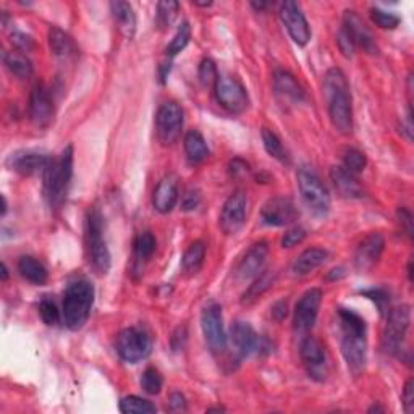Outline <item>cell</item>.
<instances>
[{"label": "cell", "instance_id": "57", "mask_svg": "<svg viewBox=\"0 0 414 414\" xmlns=\"http://www.w3.org/2000/svg\"><path fill=\"white\" fill-rule=\"evenodd\" d=\"M9 279V269H7V265H5V262H2V280L5 282Z\"/></svg>", "mask_w": 414, "mask_h": 414}, {"label": "cell", "instance_id": "1", "mask_svg": "<svg viewBox=\"0 0 414 414\" xmlns=\"http://www.w3.org/2000/svg\"><path fill=\"white\" fill-rule=\"evenodd\" d=\"M324 96L327 99L329 117L340 134L353 133V105L350 85L340 68H330L324 78Z\"/></svg>", "mask_w": 414, "mask_h": 414}, {"label": "cell", "instance_id": "34", "mask_svg": "<svg viewBox=\"0 0 414 414\" xmlns=\"http://www.w3.org/2000/svg\"><path fill=\"white\" fill-rule=\"evenodd\" d=\"M262 143H264V147H265V151H267L269 156H272L274 159H277V161H280L283 164H288V154L285 151V147H283L282 144V141L279 136H277L272 129L269 128H262Z\"/></svg>", "mask_w": 414, "mask_h": 414}, {"label": "cell", "instance_id": "15", "mask_svg": "<svg viewBox=\"0 0 414 414\" xmlns=\"http://www.w3.org/2000/svg\"><path fill=\"white\" fill-rule=\"evenodd\" d=\"M280 20L285 25L290 38L293 39L294 44L306 46L311 41V28L307 23L303 11L297 4L292 0H287L285 4H282L280 7Z\"/></svg>", "mask_w": 414, "mask_h": 414}, {"label": "cell", "instance_id": "5", "mask_svg": "<svg viewBox=\"0 0 414 414\" xmlns=\"http://www.w3.org/2000/svg\"><path fill=\"white\" fill-rule=\"evenodd\" d=\"M86 238L90 258L99 274H107L110 269V253L104 235V216L99 207H91L86 218Z\"/></svg>", "mask_w": 414, "mask_h": 414}, {"label": "cell", "instance_id": "10", "mask_svg": "<svg viewBox=\"0 0 414 414\" xmlns=\"http://www.w3.org/2000/svg\"><path fill=\"white\" fill-rule=\"evenodd\" d=\"M183 109L176 102H165L157 110L156 133L164 146H171L180 139L183 129Z\"/></svg>", "mask_w": 414, "mask_h": 414}, {"label": "cell", "instance_id": "39", "mask_svg": "<svg viewBox=\"0 0 414 414\" xmlns=\"http://www.w3.org/2000/svg\"><path fill=\"white\" fill-rule=\"evenodd\" d=\"M368 165V159H366L364 152H361L354 147H350V149L345 151V156H343V167H345L350 174L356 175L361 174Z\"/></svg>", "mask_w": 414, "mask_h": 414}, {"label": "cell", "instance_id": "58", "mask_svg": "<svg viewBox=\"0 0 414 414\" xmlns=\"http://www.w3.org/2000/svg\"><path fill=\"white\" fill-rule=\"evenodd\" d=\"M5 212H7V199L2 196V216H5Z\"/></svg>", "mask_w": 414, "mask_h": 414}, {"label": "cell", "instance_id": "54", "mask_svg": "<svg viewBox=\"0 0 414 414\" xmlns=\"http://www.w3.org/2000/svg\"><path fill=\"white\" fill-rule=\"evenodd\" d=\"M230 170H232V174L236 176V175H241V174H246L248 171V164L241 161V159H235V161H232V164H230Z\"/></svg>", "mask_w": 414, "mask_h": 414}, {"label": "cell", "instance_id": "47", "mask_svg": "<svg viewBox=\"0 0 414 414\" xmlns=\"http://www.w3.org/2000/svg\"><path fill=\"white\" fill-rule=\"evenodd\" d=\"M186 340H188L186 327H185V325H180V327L175 329V332H174V335H171V339H170L171 350H174L175 353L181 351L183 348H185V345H186Z\"/></svg>", "mask_w": 414, "mask_h": 414}, {"label": "cell", "instance_id": "3", "mask_svg": "<svg viewBox=\"0 0 414 414\" xmlns=\"http://www.w3.org/2000/svg\"><path fill=\"white\" fill-rule=\"evenodd\" d=\"M43 176L47 203L52 209H60L73 176V146H67L57 157H52Z\"/></svg>", "mask_w": 414, "mask_h": 414}, {"label": "cell", "instance_id": "41", "mask_svg": "<svg viewBox=\"0 0 414 414\" xmlns=\"http://www.w3.org/2000/svg\"><path fill=\"white\" fill-rule=\"evenodd\" d=\"M39 316L43 319V322L49 327H54L60 322V311H58L57 304L49 298H44L39 303Z\"/></svg>", "mask_w": 414, "mask_h": 414}, {"label": "cell", "instance_id": "59", "mask_svg": "<svg viewBox=\"0 0 414 414\" xmlns=\"http://www.w3.org/2000/svg\"><path fill=\"white\" fill-rule=\"evenodd\" d=\"M369 413H383V410L381 406H372V408H369Z\"/></svg>", "mask_w": 414, "mask_h": 414}, {"label": "cell", "instance_id": "42", "mask_svg": "<svg viewBox=\"0 0 414 414\" xmlns=\"http://www.w3.org/2000/svg\"><path fill=\"white\" fill-rule=\"evenodd\" d=\"M371 18L378 28H382V29H395L401 21L398 15L392 14V11H386L382 9H372Z\"/></svg>", "mask_w": 414, "mask_h": 414}, {"label": "cell", "instance_id": "12", "mask_svg": "<svg viewBox=\"0 0 414 414\" xmlns=\"http://www.w3.org/2000/svg\"><path fill=\"white\" fill-rule=\"evenodd\" d=\"M248 214V194L245 189H236L223 203L218 225L227 235H235L243 228Z\"/></svg>", "mask_w": 414, "mask_h": 414}, {"label": "cell", "instance_id": "16", "mask_svg": "<svg viewBox=\"0 0 414 414\" xmlns=\"http://www.w3.org/2000/svg\"><path fill=\"white\" fill-rule=\"evenodd\" d=\"M51 159L52 157L47 156L46 152L23 149L10 154L7 159V167L23 176H33L38 174H44Z\"/></svg>", "mask_w": 414, "mask_h": 414}, {"label": "cell", "instance_id": "4", "mask_svg": "<svg viewBox=\"0 0 414 414\" xmlns=\"http://www.w3.org/2000/svg\"><path fill=\"white\" fill-rule=\"evenodd\" d=\"M94 287L87 280H76L68 285L63 294V321L70 330H80L90 319L94 304Z\"/></svg>", "mask_w": 414, "mask_h": 414}, {"label": "cell", "instance_id": "2", "mask_svg": "<svg viewBox=\"0 0 414 414\" xmlns=\"http://www.w3.org/2000/svg\"><path fill=\"white\" fill-rule=\"evenodd\" d=\"M341 325V354L353 376L364 372L368 361V339H366V322L354 311H339Z\"/></svg>", "mask_w": 414, "mask_h": 414}, {"label": "cell", "instance_id": "38", "mask_svg": "<svg viewBox=\"0 0 414 414\" xmlns=\"http://www.w3.org/2000/svg\"><path fill=\"white\" fill-rule=\"evenodd\" d=\"M156 246H157L156 236H154L151 232L139 233L134 240V253L141 261L149 259L154 254V251H156Z\"/></svg>", "mask_w": 414, "mask_h": 414}, {"label": "cell", "instance_id": "29", "mask_svg": "<svg viewBox=\"0 0 414 414\" xmlns=\"http://www.w3.org/2000/svg\"><path fill=\"white\" fill-rule=\"evenodd\" d=\"M18 272L23 279L33 283V285H44L49 279V272L44 267V264L33 256L20 258Z\"/></svg>", "mask_w": 414, "mask_h": 414}, {"label": "cell", "instance_id": "53", "mask_svg": "<svg viewBox=\"0 0 414 414\" xmlns=\"http://www.w3.org/2000/svg\"><path fill=\"white\" fill-rule=\"evenodd\" d=\"M287 316H288V303L285 299L277 301V303L272 306V317H274L275 321L282 322Z\"/></svg>", "mask_w": 414, "mask_h": 414}, {"label": "cell", "instance_id": "28", "mask_svg": "<svg viewBox=\"0 0 414 414\" xmlns=\"http://www.w3.org/2000/svg\"><path fill=\"white\" fill-rule=\"evenodd\" d=\"M49 47L52 54L57 58H60V60H70V58H73L76 55V52H78L73 39L57 26L49 28Z\"/></svg>", "mask_w": 414, "mask_h": 414}, {"label": "cell", "instance_id": "30", "mask_svg": "<svg viewBox=\"0 0 414 414\" xmlns=\"http://www.w3.org/2000/svg\"><path fill=\"white\" fill-rule=\"evenodd\" d=\"M275 279H277L275 272H270V270L262 272L261 275L256 277V280L253 282V285H250V288L243 293V297H241V303L246 306L256 303V301L261 298L265 292H269V290L274 287Z\"/></svg>", "mask_w": 414, "mask_h": 414}, {"label": "cell", "instance_id": "45", "mask_svg": "<svg viewBox=\"0 0 414 414\" xmlns=\"http://www.w3.org/2000/svg\"><path fill=\"white\" fill-rule=\"evenodd\" d=\"M304 238H306V230L301 228V227H293V228H290L285 235H283L282 246L283 248H294V246H298L299 243H303Z\"/></svg>", "mask_w": 414, "mask_h": 414}, {"label": "cell", "instance_id": "8", "mask_svg": "<svg viewBox=\"0 0 414 414\" xmlns=\"http://www.w3.org/2000/svg\"><path fill=\"white\" fill-rule=\"evenodd\" d=\"M115 350L122 361L129 364H136L149 356L152 343L144 330L128 327L117 335Z\"/></svg>", "mask_w": 414, "mask_h": 414}, {"label": "cell", "instance_id": "43", "mask_svg": "<svg viewBox=\"0 0 414 414\" xmlns=\"http://www.w3.org/2000/svg\"><path fill=\"white\" fill-rule=\"evenodd\" d=\"M218 80V72L216 63L211 58H204L199 65V81L203 83L206 87H214Z\"/></svg>", "mask_w": 414, "mask_h": 414}, {"label": "cell", "instance_id": "7", "mask_svg": "<svg viewBox=\"0 0 414 414\" xmlns=\"http://www.w3.org/2000/svg\"><path fill=\"white\" fill-rule=\"evenodd\" d=\"M411 324L410 306L401 304L387 312V325L382 335V350L392 356H401L408 329Z\"/></svg>", "mask_w": 414, "mask_h": 414}, {"label": "cell", "instance_id": "31", "mask_svg": "<svg viewBox=\"0 0 414 414\" xmlns=\"http://www.w3.org/2000/svg\"><path fill=\"white\" fill-rule=\"evenodd\" d=\"M185 152L188 161L191 164H201L209 156V147H207L204 136L196 132V129H191V132L186 133Z\"/></svg>", "mask_w": 414, "mask_h": 414}, {"label": "cell", "instance_id": "9", "mask_svg": "<svg viewBox=\"0 0 414 414\" xmlns=\"http://www.w3.org/2000/svg\"><path fill=\"white\" fill-rule=\"evenodd\" d=\"M201 327H203L204 339L212 353L221 354L227 350L228 336L223 327L222 307L217 303H209L204 307L201 314Z\"/></svg>", "mask_w": 414, "mask_h": 414}, {"label": "cell", "instance_id": "44", "mask_svg": "<svg viewBox=\"0 0 414 414\" xmlns=\"http://www.w3.org/2000/svg\"><path fill=\"white\" fill-rule=\"evenodd\" d=\"M361 293H363L364 297H368L371 301H374L376 306L378 307V312H381L382 316H387L388 307H390V298L386 290L371 288V290H364V292H361Z\"/></svg>", "mask_w": 414, "mask_h": 414}, {"label": "cell", "instance_id": "56", "mask_svg": "<svg viewBox=\"0 0 414 414\" xmlns=\"http://www.w3.org/2000/svg\"><path fill=\"white\" fill-rule=\"evenodd\" d=\"M253 5V9H256L258 11H262L269 7V4H265V2H251Z\"/></svg>", "mask_w": 414, "mask_h": 414}, {"label": "cell", "instance_id": "27", "mask_svg": "<svg viewBox=\"0 0 414 414\" xmlns=\"http://www.w3.org/2000/svg\"><path fill=\"white\" fill-rule=\"evenodd\" d=\"M329 253L322 250V248H309L299 254L293 262V274L294 275H307L312 270L321 267V265L327 261Z\"/></svg>", "mask_w": 414, "mask_h": 414}, {"label": "cell", "instance_id": "13", "mask_svg": "<svg viewBox=\"0 0 414 414\" xmlns=\"http://www.w3.org/2000/svg\"><path fill=\"white\" fill-rule=\"evenodd\" d=\"M299 356L304 369L312 381L324 382L327 378V354L322 343L314 336H306L299 345Z\"/></svg>", "mask_w": 414, "mask_h": 414}, {"label": "cell", "instance_id": "49", "mask_svg": "<svg viewBox=\"0 0 414 414\" xmlns=\"http://www.w3.org/2000/svg\"><path fill=\"white\" fill-rule=\"evenodd\" d=\"M201 204V194L198 189H188V191L183 194L181 199V209L183 211H194L198 209V206Z\"/></svg>", "mask_w": 414, "mask_h": 414}, {"label": "cell", "instance_id": "40", "mask_svg": "<svg viewBox=\"0 0 414 414\" xmlns=\"http://www.w3.org/2000/svg\"><path fill=\"white\" fill-rule=\"evenodd\" d=\"M164 386V378L161 376V372H159L156 368H147L143 372V377H141V387L146 393L149 395H157L161 393Z\"/></svg>", "mask_w": 414, "mask_h": 414}, {"label": "cell", "instance_id": "26", "mask_svg": "<svg viewBox=\"0 0 414 414\" xmlns=\"http://www.w3.org/2000/svg\"><path fill=\"white\" fill-rule=\"evenodd\" d=\"M110 11L118 31L127 39H133L136 33V15L132 5L128 2H123V0H117V2L110 4Z\"/></svg>", "mask_w": 414, "mask_h": 414}, {"label": "cell", "instance_id": "60", "mask_svg": "<svg viewBox=\"0 0 414 414\" xmlns=\"http://www.w3.org/2000/svg\"><path fill=\"white\" fill-rule=\"evenodd\" d=\"M196 7H211V2H193Z\"/></svg>", "mask_w": 414, "mask_h": 414}, {"label": "cell", "instance_id": "36", "mask_svg": "<svg viewBox=\"0 0 414 414\" xmlns=\"http://www.w3.org/2000/svg\"><path fill=\"white\" fill-rule=\"evenodd\" d=\"M180 4L174 2V0H164V2L157 4V14H156V21L159 28H169L171 26V23L175 21L176 15H179Z\"/></svg>", "mask_w": 414, "mask_h": 414}, {"label": "cell", "instance_id": "17", "mask_svg": "<svg viewBox=\"0 0 414 414\" xmlns=\"http://www.w3.org/2000/svg\"><path fill=\"white\" fill-rule=\"evenodd\" d=\"M261 218L265 225L269 227H285L294 222V218H297V207H294L293 201L288 198H270L262 206Z\"/></svg>", "mask_w": 414, "mask_h": 414}, {"label": "cell", "instance_id": "35", "mask_svg": "<svg viewBox=\"0 0 414 414\" xmlns=\"http://www.w3.org/2000/svg\"><path fill=\"white\" fill-rule=\"evenodd\" d=\"M118 408H120V411L123 414H151L157 411L156 406H154L151 401L139 398V396L136 395H129L125 396V398H122Z\"/></svg>", "mask_w": 414, "mask_h": 414}, {"label": "cell", "instance_id": "37", "mask_svg": "<svg viewBox=\"0 0 414 414\" xmlns=\"http://www.w3.org/2000/svg\"><path fill=\"white\" fill-rule=\"evenodd\" d=\"M189 39H191V26H189L188 21H183L181 25L179 26V29H176L175 36H174V39H171V43L169 44L167 51H165L167 52V55L169 57L179 55L180 52L188 46Z\"/></svg>", "mask_w": 414, "mask_h": 414}, {"label": "cell", "instance_id": "51", "mask_svg": "<svg viewBox=\"0 0 414 414\" xmlns=\"http://www.w3.org/2000/svg\"><path fill=\"white\" fill-rule=\"evenodd\" d=\"M169 408H170V411H175V413L186 411V408H188L186 406V398L179 392L171 393L170 398H169Z\"/></svg>", "mask_w": 414, "mask_h": 414}, {"label": "cell", "instance_id": "52", "mask_svg": "<svg viewBox=\"0 0 414 414\" xmlns=\"http://www.w3.org/2000/svg\"><path fill=\"white\" fill-rule=\"evenodd\" d=\"M398 221L408 236L413 235V216L408 209H398Z\"/></svg>", "mask_w": 414, "mask_h": 414}, {"label": "cell", "instance_id": "46", "mask_svg": "<svg viewBox=\"0 0 414 414\" xmlns=\"http://www.w3.org/2000/svg\"><path fill=\"white\" fill-rule=\"evenodd\" d=\"M11 43H14L16 49H20L21 52H31L34 49L33 38L28 36V34H25V33H21V31L11 33Z\"/></svg>", "mask_w": 414, "mask_h": 414}, {"label": "cell", "instance_id": "11", "mask_svg": "<svg viewBox=\"0 0 414 414\" xmlns=\"http://www.w3.org/2000/svg\"><path fill=\"white\" fill-rule=\"evenodd\" d=\"M214 94L221 107L230 114H241L250 105L246 87L232 76H218L214 86Z\"/></svg>", "mask_w": 414, "mask_h": 414}, {"label": "cell", "instance_id": "25", "mask_svg": "<svg viewBox=\"0 0 414 414\" xmlns=\"http://www.w3.org/2000/svg\"><path fill=\"white\" fill-rule=\"evenodd\" d=\"M330 180L341 198L346 199H358L363 198V188L354 179V175L350 174L345 167H332L330 170Z\"/></svg>", "mask_w": 414, "mask_h": 414}, {"label": "cell", "instance_id": "14", "mask_svg": "<svg viewBox=\"0 0 414 414\" xmlns=\"http://www.w3.org/2000/svg\"><path fill=\"white\" fill-rule=\"evenodd\" d=\"M322 303V292L319 288H311L299 298L294 307L293 327L298 334H306L314 327L319 309Z\"/></svg>", "mask_w": 414, "mask_h": 414}, {"label": "cell", "instance_id": "23", "mask_svg": "<svg viewBox=\"0 0 414 414\" xmlns=\"http://www.w3.org/2000/svg\"><path fill=\"white\" fill-rule=\"evenodd\" d=\"M179 203V183L174 175H167L154 189L152 206L161 214H169Z\"/></svg>", "mask_w": 414, "mask_h": 414}, {"label": "cell", "instance_id": "20", "mask_svg": "<svg viewBox=\"0 0 414 414\" xmlns=\"http://www.w3.org/2000/svg\"><path fill=\"white\" fill-rule=\"evenodd\" d=\"M343 29H345L348 36L353 41L354 47H361L368 54H377V44L374 41V36L369 31V28L366 26L363 18L353 10H346L345 16H343Z\"/></svg>", "mask_w": 414, "mask_h": 414}, {"label": "cell", "instance_id": "24", "mask_svg": "<svg viewBox=\"0 0 414 414\" xmlns=\"http://www.w3.org/2000/svg\"><path fill=\"white\" fill-rule=\"evenodd\" d=\"M274 87L277 96L292 104H299L304 99V91L292 73L279 70L274 75Z\"/></svg>", "mask_w": 414, "mask_h": 414}, {"label": "cell", "instance_id": "18", "mask_svg": "<svg viewBox=\"0 0 414 414\" xmlns=\"http://www.w3.org/2000/svg\"><path fill=\"white\" fill-rule=\"evenodd\" d=\"M383 250H386V240L381 233L368 235L354 253V267L359 272H371L381 261Z\"/></svg>", "mask_w": 414, "mask_h": 414}, {"label": "cell", "instance_id": "6", "mask_svg": "<svg viewBox=\"0 0 414 414\" xmlns=\"http://www.w3.org/2000/svg\"><path fill=\"white\" fill-rule=\"evenodd\" d=\"M298 188L306 204L312 214L317 217H325L330 211V194L317 174L309 167H301L297 174Z\"/></svg>", "mask_w": 414, "mask_h": 414}, {"label": "cell", "instance_id": "48", "mask_svg": "<svg viewBox=\"0 0 414 414\" xmlns=\"http://www.w3.org/2000/svg\"><path fill=\"white\" fill-rule=\"evenodd\" d=\"M336 44H339L340 47V52L345 57H353L354 55V51H356V47H354L353 44V41L350 39V36H348L345 29H340V33H339V36H336Z\"/></svg>", "mask_w": 414, "mask_h": 414}, {"label": "cell", "instance_id": "33", "mask_svg": "<svg viewBox=\"0 0 414 414\" xmlns=\"http://www.w3.org/2000/svg\"><path fill=\"white\" fill-rule=\"evenodd\" d=\"M4 63L9 68L11 75H15L16 78H29L33 75V65L28 60L26 55L18 54V52H7L4 54Z\"/></svg>", "mask_w": 414, "mask_h": 414}, {"label": "cell", "instance_id": "50", "mask_svg": "<svg viewBox=\"0 0 414 414\" xmlns=\"http://www.w3.org/2000/svg\"><path fill=\"white\" fill-rule=\"evenodd\" d=\"M403 406H405L406 414H411L414 411V382H413V378H410V381L405 383Z\"/></svg>", "mask_w": 414, "mask_h": 414}, {"label": "cell", "instance_id": "22", "mask_svg": "<svg viewBox=\"0 0 414 414\" xmlns=\"http://www.w3.org/2000/svg\"><path fill=\"white\" fill-rule=\"evenodd\" d=\"M230 340H232V346L235 353L240 358H248L251 354L258 353L259 341H261V335L254 332V329L248 322L236 321L230 327Z\"/></svg>", "mask_w": 414, "mask_h": 414}, {"label": "cell", "instance_id": "32", "mask_svg": "<svg viewBox=\"0 0 414 414\" xmlns=\"http://www.w3.org/2000/svg\"><path fill=\"white\" fill-rule=\"evenodd\" d=\"M206 258V246L203 241H194V243L188 248L181 258V269L186 272L188 275H196L204 264Z\"/></svg>", "mask_w": 414, "mask_h": 414}, {"label": "cell", "instance_id": "55", "mask_svg": "<svg viewBox=\"0 0 414 414\" xmlns=\"http://www.w3.org/2000/svg\"><path fill=\"white\" fill-rule=\"evenodd\" d=\"M341 277H345V269H343V267H336V269H332V270L329 272L327 279L329 280H339V279H341Z\"/></svg>", "mask_w": 414, "mask_h": 414}, {"label": "cell", "instance_id": "21", "mask_svg": "<svg viewBox=\"0 0 414 414\" xmlns=\"http://www.w3.org/2000/svg\"><path fill=\"white\" fill-rule=\"evenodd\" d=\"M269 256V245L265 241H259V243H254L250 250L246 251V254L241 258V261L236 265L235 274L240 280H248V279H256V277L261 274V270L264 267L265 261H267Z\"/></svg>", "mask_w": 414, "mask_h": 414}, {"label": "cell", "instance_id": "19", "mask_svg": "<svg viewBox=\"0 0 414 414\" xmlns=\"http://www.w3.org/2000/svg\"><path fill=\"white\" fill-rule=\"evenodd\" d=\"M54 100L49 90L44 85H36L29 97V117L31 122L39 128L49 127L54 120Z\"/></svg>", "mask_w": 414, "mask_h": 414}]
</instances>
